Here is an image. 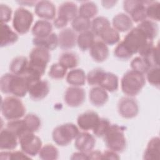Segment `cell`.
Listing matches in <instances>:
<instances>
[{
	"instance_id": "1",
	"label": "cell",
	"mask_w": 160,
	"mask_h": 160,
	"mask_svg": "<svg viewBox=\"0 0 160 160\" xmlns=\"http://www.w3.org/2000/svg\"><path fill=\"white\" fill-rule=\"evenodd\" d=\"M50 59L49 50L35 46L29 55V65L26 76L30 80L41 79Z\"/></svg>"
},
{
	"instance_id": "2",
	"label": "cell",
	"mask_w": 160,
	"mask_h": 160,
	"mask_svg": "<svg viewBox=\"0 0 160 160\" xmlns=\"http://www.w3.org/2000/svg\"><path fill=\"white\" fill-rule=\"evenodd\" d=\"M28 84L29 80L26 76L6 73L1 78L0 89L4 94L22 98L28 92Z\"/></svg>"
},
{
	"instance_id": "3",
	"label": "cell",
	"mask_w": 160,
	"mask_h": 160,
	"mask_svg": "<svg viewBox=\"0 0 160 160\" xmlns=\"http://www.w3.org/2000/svg\"><path fill=\"white\" fill-rule=\"evenodd\" d=\"M146 84V79L143 74L132 69L128 71L123 75L121 81V90L129 97L138 95Z\"/></svg>"
},
{
	"instance_id": "4",
	"label": "cell",
	"mask_w": 160,
	"mask_h": 160,
	"mask_svg": "<svg viewBox=\"0 0 160 160\" xmlns=\"http://www.w3.org/2000/svg\"><path fill=\"white\" fill-rule=\"evenodd\" d=\"M106 147L116 152H123L127 145L124 128L118 124H111L103 136Z\"/></svg>"
},
{
	"instance_id": "5",
	"label": "cell",
	"mask_w": 160,
	"mask_h": 160,
	"mask_svg": "<svg viewBox=\"0 0 160 160\" xmlns=\"http://www.w3.org/2000/svg\"><path fill=\"white\" fill-rule=\"evenodd\" d=\"M1 111L6 119L11 121L22 118L26 113V108L19 98L8 96L1 101Z\"/></svg>"
},
{
	"instance_id": "6",
	"label": "cell",
	"mask_w": 160,
	"mask_h": 160,
	"mask_svg": "<svg viewBox=\"0 0 160 160\" xmlns=\"http://www.w3.org/2000/svg\"><path fill=\"white\" fill-rule=\"evenodd\" d=\"M79 133L78 128L73 123H65L56 127L52 132L54 142L60 146H68Z\"/></svg>"
},
{
	"instance_id": "7",
	"label": "cell",
	"mask_w": 160,
	"mask_h": 160,
	"mask_svg": "<svg viewBox=\"0 0 160 160\" xmlns=\"http://www.w3.org/2000/svg\"><path fill=\"white\" fill-rule=\"evenodd\" d=\"M32 13L24 8L16 9L12 19V27L16 32L20 34H26L30 29L33 22Z\"/></svg>"
},
{
	"instance_id": "8",
	"label": "cell",
	"mask_w": 160,
	"mask_h": 160,
	"mask_svg": "<svg viewBox=\"0 0 160 160\" xmlns=\"http://www.w3.org/2000/svg\"><path fill=\"white\" fill-rule=\"evenodd\" d=\"M21 150L29 156H35L42 148L41 139L34 132H26L19 138Z\"/></svg>"
},
{
	"instance_id": "9",
	"label": "cell",
	"mask_w": 160,
	"mask_h": 160,
	"mask_svg": "<svg viewBox=\"0 0 160 160\" xmlns=\"http://www.w3.org/2000/svg\"><path fill=\"white\" fill-rule=\"evenodd\" d=\"M118 111L122 118L131 119L136 117L139 112L138 104L132 97H123L118 101Z\"/></svg>"
},
{
	"instance_id": "10",
	"label": "cell",
	"mask_w": 160,
	"mask_h": 160,
	"mask_svg": "<svg viewBox=\"0 0 160 160\" xmlns=\"http://www.w3.org/2000/svg\"><path fill=\"white\" fill-rule=\"evenodd\" d=\"M28 80V93L32 100L39 101L47 96L49 92V86L47 81L41 79Z\"/></svg>"
},
{
	"instance_id": "11",
	"label": "cell",
	"mask_w": 160,
	"mask_h": 160,
	"mask_svg": "<svg viewBox=\"0 0 160 160\" xmlns=\"http://www.w3.org/2000/svg\"><path fill=\"white\" fill-rule=\"evenodd\" d=\"M86 92L81 87L71 86L66 89L64 99L66 104L70 107L76 108L81 106L85 101Z\"/></svg>"
},
{
	"instance_id": "12",
	"label": "cell",
	"mask_w": 160,
	"mask_h": 160,
	"mask_svg": "<svg viewBox=\"0 0 160 160\" xmlns=\"http://www.w3.org/2000/svg\"><path fill=\"white\" fill-rule=\"evenodd\" d=\"M35 14L44 20H51L56 14L54 4L49 1H40L36 2L34 8Z\"/></svg>"
},
{
	"instance_id": "13",
	"label": "cell",
	"mask_w": 160,
	"mask_h": 160,
	"mask_svg": "<svg viewBox=\"0 0 160 160\" xmlns=\"http://www.w3.org/2000/svg\"><path fill=\"white\" fill-rule=\"evenodd\" d=\"M58 46L64 50L73 48L77 44V36L72 28H64L58 36Z\"/></svg>"
},
{
	"instance_id": "14",
	"label": "cell",
	"mask_w": 160,
	"mask_h": 160,
	"mask_svg": "<svg viewBox=\"0 0 160 160\" xmlns=\"http://www.w3.org/2000/svg\"><path fill=\"white\" fill-rule=\"evenodd\" d=\"M96 144L94 137L88 132H81L75 138L74 146L79 151L88 153L93 150Z\"/></svg>"
},
{
	"instance_id": "15",
	"label": "cell",
	"mask_w": 160,
	"mask_h": 160,
	"mask_svg": "<svg viewBox=\"0 0 160 160\" xmlns=\"http://www.w3.org/2000/svg\"><path fill=\"white\" fill-rule=\"evenodd\" d=\"M98 114L93 111H87L79 114L77 118L79 128L85 131L92 130L99 119Z\"/></svg>"
},
{
	"instance_id": "16",
	"label": "cell",
	"mask_w": 160,
	"mask_h": 160,
	"mask_svg": "<svg viewBox=\"0 0 160 160\" xmlns=\"http://www.w3.org/2000/svg\"><path fill=\"white\" fill-rule=\"evenodd\" d=\"M19 139L18 136L7 128L2 129L0 132V149L11 151L17 148Z\"/></svg>"
},
{
	"instance_id": "17",
	"label": "cell",
	"mask_w": 160,
	"mask_h": 160,
	"mask_svg": "<svg viewBox=\"0 0 160 160\" xmlns=\"http://www.w3.org/2000/svg\"><path fill=\"white\" fill-rule=\"evenodd\" d=\"M89 50L91 57L97 62L106 61L109 56V48L101 40L95 41Z\"/></svg>"
},
{
	"instance_id": "18",
	"label": "cell",
	"mask_w": 160,
	"mask_h": 160,
	"mask_svg": "<svg viewBox=\"0 0 160 160\" xmlns=\"http://www.w3.org/2000/svg\"><path fill=\"white\" fill-rule=\"evenodd\" d=\"M78 14V8L73 2L66 1L59 5L58 9L57 16L60 17L67 21H72Z\"/></svg>"
},
{
	"instance_id": "19",
	"label": "cell",
	"mask_w": 160,
	"mask_h": 160,
	"mask_svg": "<svg viewBox=\"0 0 160 160\" xmlns=\"http://www.w3.org/2000/svg\"><path fill=\"white\" fill-rule=\"evenodd\" d=\"M112 28L118 32L129 31L133 26V22L130 16L125 13H119L112 19Z\"/></svg>"
},
{
	"instance_id": "20",
	"label": "cell",
	"mask_w": 160,
	"mask_h": 160,
	"mask_svg": "<svg viewBox=\"0 0 160 160\" xmlns=\"http://www.w3.org/2000/svg\"><path fill=\"white\" fill-rule=\"evenodd\" d=\"M29 65V59L23 56L14 58L9 64L11 73L18 76H26Z\"/></svg>"
},
{
	"instance_id": "21",
	"label": "cell",
	"mask_w": 160,
	"mask_h": 160,
	"mask_svg": "<svg viewBox=\"0 0 160 160\" xmlns=\"http://www.w3.org/2000/svg\"><path fill=\"white\" fill-rule=\"evenodd\" d=\"M89 98L91 103L93 106L100 107L107 102L109 96L105 89L99 86H95L90 90Z\"/></svg>"
},
{
	"instance_id": "22",
	"label": "cell",
	"mask_w": 160,
	"mask_h": 160,
	"mask_svg": "<svg viewBox=\"0 0 160 160\" xmlns=\"http://www.w3.org/2000/svg\"><path fill=\"white\" fill-rule=\"evenodd\" d=\"M1 47H6L12 45L18 40L19 36L16 32L12 31L7 24L1 23V32H0Z\"/></svg>"
},
{
	"instance_id": "23",
	"label": "cell",
	"mask_w": 160,
	"mask_h": 160,
	"mask_svg": "<svg viewBox=\"0 0 160 160\" xmlns=\"http://www.w3.org/2000/svg\"><path fill=\"white\" fill-rule=\"evenodd\" d=\"M158 136L151 138L148 142L144 151L143 159L147 160H158L159 159L160 142Z\"/></svg>"
},
{
	"instance_id": "24",
	"label": "cell",
	"mask_w": 160,
	"mask_h": 160,
	"mask_svg": "<svg viewBox=\"0 0 160 160\" xmlns=\"http://www.w3.org/2000/svg\"><path fill=\"white\" fill-rule=\"evenodd\" d=\"M52 25L47 20L40 19L37 21L32 28V34L34 38H42L49 36L52 33Z\"/></svg>"
},
{
	"instance_id": "25",
	"label": "cell",
	"mask_w": 160,
	"mask_h": 160,
	"mask_svg": "<svg viewBox=\"0 0 160 160\" xmlns=\"http://www.w3.org/2000/svg\"><path fill=\"white\" fill-rule=\"evenodd\" d=\"M32 43L35 46L41 47L49 51L54 50L58 46V38L56 33L52 32L49 36L42 38H34Z\"/></svg>"
},
{
	"instance_id": "26",
	"label": "cell",
	"mask_w": 160,
	"mask_h": 160,
	"mask_svg": "<svg viewBox=\"0 0 160 160\" xmlns=\"http://www.w3.org/2000/svg\"><path fill=\"white\" fill-rule=\"evenodd\" d=\"M67 82L72 86L81 87L86 81V75L82 69H72L66 75Z\"/></svg>"
},
{
	"instance_id": "27",
	"label": "cell",
	"mask_w": 160,
	"mask_h": 160,
	"mask_svg": "<svg viewBox=\"0 0 160 160\" xmlns=\"http://www.w3.org/2000/svg\"><path fill=\"white\" fill-rule=\"evenodd\" d=\"M137 27L144 32L149 40L153 41L158 36L159 30L158 26L153 21L146 19L140 22Z\"/></svg>"
},
{
	"instance_id": "28",
	"label": "cell",
	"mask_w": 160,
	"mask_h": 160,
	"mask_svg": "<svg viewBox=\"0 0 160 160\" xmlns=\"http://www.w3.org/2000/svg\"><path fill=\"white\" fill-rule=\"evenodd\" d=\"M95 36L90 30L81 32L77 36V45L82 51L89 50L95 41Z\"/></svg>"
},
{
	"instance_id": "29",
	"label": "cell",
	"mask_w": 160,
	"mask_h": 160,
	"mask_svg": "<svg viewBox=\"0 0 160 160\" xmlns=\"http://www.w3.org/2000/svg\"><path fill=\"white\" fill-rule=\"evenodd\" d=\"M106 91L114 92L118 90L119 81L118 76L110 72H106L102 80L98 86Z\"/></svg>"
},
{
	"instance_id": "30",
	"label": "cell",
	"mask_w": 160,
	"mask_h": 160,
	"mask_svg": "<svg viewBox=\"0 0 160 160\" xmlns=\"http://www.w3.org/2000/svg\"><path fill=\"white\" fill-rule=\"evenodd\" d=\"M149 1H139V3L132 9L129 12L130 18L132 22H141L142 21L147 19L146 16V5Z\"/></svg>"
},
{
	"instance_id": "31",
	"label": "cell",
	"mask_w": 160,
	"mask_h": 160,
	"mask_svg": "<svg viewBox=\"0 0 160 160\" xmlns=\"http://www.w3.org/2000/svg\"><path fill=\"white\" fill-rule=\"evenodd\" d=\"M98 12V8L96 3L92 1H86L81 4L78 9V15L90 19Z\"/></svg>"
},
{
	"instance_id": "32",
	"label": "cell",
	"mask_w": 160,
	"mask_h": 160,
	"mask_svg": "<svg viewBox=\"0 0 160 160\" xmlns=\"http://www.w3.org/2000/svg\"><path fill=\"white\" fill-rule=\"evenodd\" d=\"M59 63L68 69H74L79 64L78 55L72 52L66 51L62 52L59 58Z\"/></svg>"
},
{
	"instance_id": "33",
	"label": "cell",
	"mask_w": 160,
	"mask_h": 160,
	"mask_svg": "<svg viewBox=\"0 0 160 160\" xmlns=\"http://www.w3.org/2000/svg\"><path fill=\"white\" fill-rule=\"evenodd\" d=\"M110 26L111 23L108 18L104 16H98L92 21L91 28L94 35L99 37L101 34Z\"/></svg>"
},
{
	"instance_id": "34",
	"label": "cell",
	"mask_w": 160,
	"mask_h": 160,
	"mask_svg": "<svg viewBox=\"0 0 160 160\" xmlns=\"http://www.w3.org/2000/svg\"><path fill=\"white\" fill-rule=\"evenodd\" d=\"M101 41L106 45L112 46L118 43L120 40V36L118 31L110 26L106 29L99 36Z\"/></svg>"
},
{
	"instance_id": "35",
	"label": "cell",
	"mask_w": 160,
	"mask_h": 160,
	"mask_svg": "<svg viewBox=\"0 0 160 160\" xmlns=\"http://www.w3.org/2000/svg\"><path fill=\"white\" fill-rule=\"evenodd\" d=\"M39 157L43 160H55L59 157L58 148L51 144H45L42 146L39 152Z\"/></svg>"
},
{
	"instance_id": "36",
	"label": "cell",
	"mask_w": 160,
	"mask_h": 160,
	"mask_svg": "<svg viewBox=\"0 0 160 160\" xmlns=\"http://www.w3.org/2000/svg\"><path fill=\"white\" fill-rule=\"evenodd\" d=\"M6 128L12 131L18 138V139L26 132L27 131L23 119H18L11 120L6 124Z\"/></svg>"
},
{
	"instance_id": "37",
	"label": "cell",
	"mask_w": 160,
	"mask_h": 160,
	"mask_svg": "<svg viewBox=\"0 0 160 160\" xmlns=\"http://www.w3.org/2000/svg\"><path fill=\"white\" fill-rule=\"evenodd\" d=\"M71 26L74 31L81 33L90 29L91 28V21L90 19L78 15L72 21Z\"/></svg>"
},
{
	"instance_id": "38",
	"label": "cell",
	"mask_w": 160,
	"mask_h": 160,
	"mask_svg": "<svg viewBox=\"0 0 160 160\" xmlns=\"http://www.w3.org/2000/svg\"><path fill=\"white\" fill-rule=\"evenodd\" d=\"M23 120L24 121L26 129L29 132H36L41 128V121L40 118L34 114H28L26 115Z\"/></svg>"
},
{
	"instance_id": "39",
	"label": "cell",
	"mask_w": 160,
	"mask_h": 160,
	"mask_svg": "<svg viewBox=\"0 0 160 160\" xmlns=\"http://www.w3.org/2000/svg\"><path fill=\"white\" fill-rule=\"evenodd\" d=\"M105 72L106 71L99 68H95L89 71L86 75V80L88 84L90 86H99L103 79Z\"/></svg>"
},
{
	"instance_id": "40",
	"label": "cell",
	"mask_w": 160,
	"mask_h": 160,
	"mask_svg": "<svg viewBox=\"0 0 160 160\" xmlns=\"http://www.w3.org/2000/svg\"><path fill=\"white\" fill-rule=\"evenodd\" d=\"M131 68L132 70L138 71L144 74L151 68L148 62L141 56L135 57L130 63Z\"/></svg>"
},
{
	"instance_id": "41",
	"label": "cell",
	"mask_w": 160,
	"mask_h": 160,
	"mask_svg": "<svg viewBox=\"0 0 160 160\" xmlns=\"http://www.w3.org/2000/svg\"><path fill=\"white\" fill-rule=\"evenodd\" d=\"M160 3L158 1H149L146 5V16L151 21H159Z\"/></svg>"
},
{
	"instance_id": "42",
	"label": "cell",
	"mask_w": 160,
	"mask_h": 160,
	"mask_svg": "<svg viewBox=\"0 0 160 160\" xmlns=\"http://www.w3.org/2000/svg\"><path fill=\"white\" fill-rule=\"evenodd\" d=\"M110 121L104 118H100L98 121L96 125L92 129L93 134L95 136L98 138H101L104 136L109 126H111Z\"/></svg>"
},
{
	"instance_id": "43",
	"label": "cell",
	"mask_w": 160,
	"mask_h": 160,
	"mask_svg": "<svg viewBox=\"0 0 160 160\" xmlns=\"http://www.w3.org/2000/svg\"><path fill=\"white\" fill-rule=\"evenodd\" d=\"M67 69L60 63H54L51 65L48 74L50 78L54 79H61L66 75Z\"/></svg>"
},
{
	"instance_id": "44",
	"label": "cell",
	"mask_w": 160,
	"mask_h": 160,
	"mask_svg": "<svg viewBox=\"0 0 160 160\" xmlns=\"http://www.w3.org/2000/svg\"><path fill=\"white\" fill-rule=\"evenodd\" d=\"M31 157L27 155L22 151H1L0 152V159L10 160V159H29Z\"/></svg>"
},
{
	"instance_id": "45",
	"label": "cell",
	"mask_w": 160,
	"mask_h": 160,
	"mask_svg": "<svg viewBox=\"0 0 160 160\" xmlns=\"http://www.w3.org/2000/svg\"><path fill=\"white\" fill-rule=\"evenodd\" d=\"M159 52L158 44L154 46L152 49L142 58L148 62L151 68L159 67Z\"/></svg>"
},
{
	"instance_id": "46",
	"label": "cell",
	"mask_w": 160,
	"mask_h": 160,
	"mask_svg": "<svg viewBox=\"0 0 160 160\" xmlns=\"http://www.w3.org/2000/svg\"><path fill=\"white\" fill-rule=\"evenodd\" d=\"M146 79L149 84L159 88L160 84L159 67L151 68L146 72Z\"/></svg>"
},
{
	"instance_id": "47",
	"label": "cell",
	"mask_w": 160,
	"mask_h": 160,
	"mask_svg": "<svg viewBox=\"0 0 160 160\" xmlns=\"http://www.w3.org/2000/svg\"><path fill=\"white\" fill-rule=\"evenodd\" d=\"M12 9L6 4H0V20L1 24H6L11 19Z\"/></svg>"
},
{
	"instance_id": "48",
	"label": "cell",
	"mask_w": 160,
	"mask_h": 160,
	"mask_svg": "<svg viewBox=\"0 0 160 160\" xmlns=\"http://www.w3.org/2000/svg\"><path fill=\"white\" fill-rule=\"evenodd\" d=\"M119 159L120 157L118 156V152L109 149L102 152L101 159Z\"/></svg>"
},
{
	"instance_id": "49",
	"label": "cell",
	"mask_w": 160,
	"mask_h": 160,
	"mask_svg": "<svg viewBox=\"0 0 160 160\" xmlns=\"http://www.w3.org/2000/svg\"><path fill=\"white\" fill-rule=\"evenodd\" d=\"M68 21L58 16H56L53 21L54 26L58 29H62L65 28L68 24Z\"/></svg>"
},
{
	"instance_id": "50",
	"label": "cell",
	"mask_w": 160,
	"mask_h": 160,
	"mask_svg": "<svg viewBox=\"0 0 160 160\" xmlns=\"http://www.w3.org/2000/svg\"><path fill=\"white\" fill-rule=\"evenodd\" d=\"M88 159H101L102 152L98 150H92L88 153Z\"/></svg>"
},
{
	"instance_id": "51",
	"label": "cell",
	"mask_w": 160,
	"mask_h": 160,
	"mask_svg": "<svg viewBox=\"0 0 160 160\" xmlns=\"http://www.w3.org/2000/svg\"><path fill=\"white\" fill-rule=\"evenodd\" d=\"M71 159H88V153L78 151L73 153L70 158Z\"/></svg>"
},
{
	"instance_id": "52",
	"label": "cell",
	"mask_w": 160,
	"mask_h": 160,
	"mask_svg": "<svg viewBox=\"0 0 160 160\" xmlns=\"http://www.w3.org/2000/svg\"><path fill=\"white\" fill-rule=\"evenodd\" d=\"M117 2L116 1H102L101 3L104 8H111L115 5Z\"/></svg>"
},
{
	"instance_id": "53",
	"label": "cell",
	"mask_w": 160,
	"mask_h": 160,
	"mask_svg": "<svg viewBox=\"0 0 160 160\" xmlns=\"http://www.w3.org/2000/svg\"><path fill=\"white\" fill-rule=\"evenodd\" d=\"M19 4H21L22 6H35L36 4V1H17Z\"/></svg>"
}]
</instances>
